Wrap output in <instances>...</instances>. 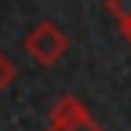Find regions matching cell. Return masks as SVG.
I'll use <instances>...</instances> for the list:
<instances>
[{
    "label": "cell",
    "instance_id": "cell-1",
    "mask_svg": "<svg viewBox=\"0 0 131 131\" xmlns=\"http://www.w3.org/2000/svg\"><path fill=\"white\" fill-rule=\"evenodd\" d=\"M66 51H69V37H66L62 26H55V22H37L26 33V55L37 58L40 66H55Z\"/></svg>",
    "mask_w": 131,
    "mask_h": 131
},
{
    "label": "cell",
    "instance_id": "cell-2",
    "mask_svg": "<svg viewBox=\"0 0 131 131\" xmlns=\"http://www.w3.org/2000/svg\"><path fill=\"white\" fill-rule=\"evenodd\" d=\"M47 120H51L47 131H106V127H98V120L88 113V106L77 95H62L51 106V117Z\"/></svg>",
    "mask_w": 131,
    "mask_h": 131
},
{
    "label": "cell",
    "instance_id": "cell-3",
    "mask_svg": "<svg viewBox=\"0 0 131 131\" xmlns=\"http://www.w3.org/2000/svg\"><path fill=\"white\" fill-rule=\"evenodd\" d=\"M106 11L117 18V26H120V37L131 44V0H106Z\"/></svg>",
    "mask_w": 131,
    "mask_h": 131
},
{
    "label": "cell",
    "instance_id": "cell-4",
    "mask_svg": "<svg viewBox=\"0 0 131 131\" xmlns=\"http://www.w3.org/2000/svg\"><path fill=\"white\" fill-rule=\"evenodd\" d=\"M11 80H15V66H11V58L4 51H0V95L11 88Z\"/></svg>",
    "mask_w": 131,
    "mask_h": 131
}]
</instances>
